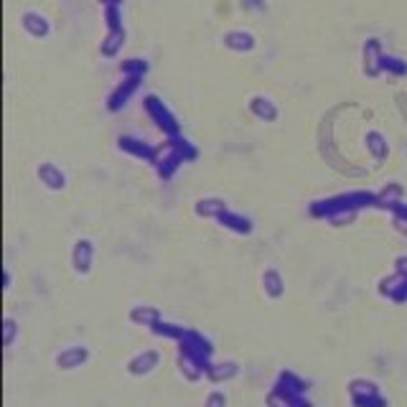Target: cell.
Masks as SVG:
<instances>
[{"mask_svg":"<svg viewBox=\"0 0 407 407\" xmlns=\"http://www.w3.org/2000/svg\"><path fill=\"white\" fill-rule=\"evenodd\" d=\"M382 44H379V39H367L364 41V48H361V59H364V74H367L369 79H377L379 74H384L382 71Z\"/></svg>","mask_w":407,"mask_h":407,"instance_id":"obj_7","label":"cell"},{"mask_svg":"<svg viewBox=\"0 0 407 407\" xmlns=\"http://www.w3.org/2000/svg\"><path fill=\"white\" fill-rule=\"evenodd\" d=\"M36 176H39V181L48 188V191H64V188H66V173H64L56 163H51V161L41 163L39 168H36Z\"/></svg>","mask_w":407,"mask_h":407,"instance_id":"obj_10","label":"cell"},{"mask_svg":"<svg viewBox=\"0 0 407 407\" xmlns=\"http://www.w3.org/2000/svg\"><path fill=\"white\" fill-rule=\"evenodd\" d=\"M143 107H145L148 118L156 123V127L165 135V138H179L181 123L176 120V115L165 107L163 100H161L158 94H145V97H143Z\"/></svg>","mask_w":407,"mask_h":407,"instance_id":"obj_3","label":"cell"},{"mask_svg":"<svg viewBox=\"0 0 407 407\" xmlns=\"http://www.w3.org/2000/svg\"><path fill=\"white\" fill-rule=\"evenodd\" d=\"M87 361H89V349L87 346H69L56 356V367L64 369V372H74V369L84 367Z\"/></svg>","mask_w":407,"mask_h":407,"instance_id":"obj_13","label":"cell"},{"mask_svg":"<svg viewBox=\"0 0 407 407\" xmlns=\"http://www.w3.org/2000/svg\"><path fill=\"white\" fill-rule=\"evenodd\" d=\"M387 212H392V217H395V227H397L399 232H405V235H407V204L405 201L392 204Z\"/></svg>","mask_w":407,"mask_h":407,"instance_id":"obj_30","label":"cell"},{"mask_svg":"<svg viewBox=\"0 0 407 407\" xmlns=\"http://www.w3.org/2000/svg\"><path fill=\"white\" fill-rule=\"evenodd\" d=\"M13 336H16V321H13V318H6V346L13 344Z\"/></svg>","mask_w":407,"mask_h":407,"instance_id":"obj_33","label":"cell"},{"mask_svg":"<svg viewBox=\"0 0 407 407\" xmlns=\"http://www.w3.org/2000/svg\"><path fill=\"white\" fill-rule=\"evenodd\" d=\"M92 262H94V244H92V239L82 237V239L74 242V250H71V265H74V270H77L79 275H87L89 270H92Z\"/></svg>","mask_w":407,"mask_h":407,"instance_id":"obj_8","label":"cell"},{"mask_svg":"<svg viewBox=\"0 0 407 407\" xmlns=\"http://www.w3.org/2000/svg\"><path fill=\"white\" fill-rule=\"evenodd\" d=\"M118 150L120 153H125V156H130V158L145 161V163H153V156H156V148L148 145L145 141H141V138H135V135H120Z\"/></svg>","mask_w":407,"mask_h":407,"instance_id":"obj_6","label":"cell"},{"mask_svg":"<svg viewBox=\"0 0 407 407\" xmlns=\"http://www.w3.org/2000/svg\"><path fill=\"white\" fill-rule=\"evenodd\" d=\"M402 194H405L402 183H397V181H390V183H384V188L379 191V194H377V206H379V209H390L392 204L402 201Z\"/></svg>","mask_w":407,"mask_h":407,"instance_id":"obj_19","label":"cell"},{"mask_svg":"<svg viewBox=\"0 0 407 407\" xmlns=\"http://www.w3.org/2000/svg\"><path fill=\"white\" fill-rule=\"evenodd\" d=\"M21 26H24V31L36 41L51 36V24H48V18L36 13V10H26L24 18H21Z\"/></svg>","mask_w":407,"mask_h":407,"instance_id":"obj_9","label":"cell"},{"mask_svg":"<svg viewBox=\"0 0 407 407\" xmlns=\"http://www.w3.org/2000/svg\"><path fill=\"white\" fill-rule=\"evenodd\" d=\"M267 405L270 407H311L308 399H303V395H285V392L275 390L270 397H267Z\"/></svg>","mask_w":407,"mask_h":407,"instance_id":"obj_23","label":"cell"},{"mask_svg":"<svg viewBox=\"0 0 407 407\" xmlns=\"http://www.w3.org/2000/svg\"><path fill=\"white\" fill-rule=\"evenodd\" d=\"M196 158H199V148L191 141H186L183 135H179V138H165L163 145H158L150 165L156 168L158 179L171 181L179 173L181 165L191 163Z\"/></svg>","mask_w":407,"mask_h":407,"instance_id":"obj_1","label":"cell"},{"mask_svg":"<svg viewBox=\"0 0 407 407\" xmlns=\"http://www.w3.org/2000/svg\"><path fill=\"white\" fill-rule=\"evenodd\" d=\"M397 273L407 275V257H397Z\"/></svg>","mask_w":407,"mask_h":407,"instance_id":"obj_34","label":"cell"},{"mask_svg":"<svg viewBox=\"0 0 407 407\" xmlns=\"http://www.w3.org/2000/svg\"><path fill=\"white\" fill-rule=\"evenodd\" d=\"M217 221H219L224 229H229V232H235V235H244V237L252 235V229H255V224H252L250 217H244L242 212H232V209L221 214Z\"/></svg>","mask_w":407,"mask_h":407,"instance_id":"obj_15","label":"cell"},{"mask_svg":"<svg viewBox=\"0 0 407 407\" xmlns=\"http://www.w3.org/2000/svg\"><path fill=\"white\" fill-rule=\"evenodd\" d=\"M349 392H352V397H364V395H377V384L369 382V379H354L349 384Z\"/></svg>","mask_w":407,"mask_h":407,"instance_id":"obj_29","label":"cell"},{"mask_svg":"<svg viewBox=\"0 0 407 407\" xmlns=\"http://www.w3.org/2000/svg\"><path fill=\"white\" fill-rule=\"evenodd\" d=\"M204 407H227V395L219 390H214L209 397H206V402H204Z\"/></svg>","mask_w":407,"mask_h":407,"instance_id":"obj_32","label":"cell"},{"mask_svg":"<svg viewBox=\"0 0 407 407\" xmlns=\"http://www.w3.org/2000/svg\"><path fill=\"white\" fill-rule=\"evenodd\" d=\"M158 364H161V354H158L156 349H145V352H141L138 356H133V359L127 361V372L135 377H145V374H150Z\"/></svg>","mask_w":407,"mask_h":407,"instance_id":"obj_14","label":"cell"},{"mask_svg":"<svg viewBox=\"0 0 407 407\" xmlns=\"http://www.w3.org/2000/svg\"><path fill=\"white\" fill-rule=\"evenodd\" d=\"M372 206H377V194H372V191H346V194L329 196V199H316V201H311L308 212L316 219H331L336 214H359L361 209H372Z\"/></svg>","mask_w":407,"mask_h":407,"instance_id":"obj_2","label":"cell"},{"mask_svg":"<svg viewBox=\"0 0 407 407\" xmlns=\"http://www.w3.org/2000/svg\"><path fill=\"white\" fill-rule=\"evenodd\" d=\"M224 41V46L229 51H237V54H250L252 48L257 46V39H255V33L250 31H242V28H235V31H227L221 36Z\"/></svg>","mask_w":407,"mask_h":407,"instance_id":"obj_11","label":"cell"},{"mask_svg":"<svg viewBox=\"0 0 407 407\" xmlns=\"http://www.w3.org/2000/svg\"><path fill=\"white\" fill-rule=\"evenodd\" d=\"M125 46V28H118V31H107L105 41L100 44V51L102 56H107V59H115L120 54V48Z\"/></svg>","mask_w":407,"mask_h":407,"instance_id":"obj_20","label":"cell"},{"mask_svg":"<svg viewBox=\"0 0 407 407\" xmlns=\"http://www.w3.org/2000/svg\"><path fill=\"white\" fill-rule=\"evenodd\" d=\"M247 110H250L257 120H262V123H275V120L280 118L278 105H275L270 97H265V94H255V97L247 102Z\"/></svg>","mask_w":407,"mask_h":407,"instance_id":"obj_12","label":"cell"},{"mask_svg":"<svg viewBox=\"0 0 407 407\" xmlns=\"http://www.w3.org/2000/svg\"><path fill=\"white\" fill-rule=\"evenodd\" d=\"M237 372H239V367H237L235 361H219V364H214V361H212V364L206 367V377H209L214 384L227 382V379L237 377Z\"/></svg>","mask_w":407,"mask_h":407,"instance_id":"obj_21","label":"cell"},{"mask_svg":"<svg viewBox=\"0 0 407 407\" xmlns=\"http://www.w3.org/2000/svg\"><path fill=\"white\" fill-rule=\"evenodd\" d=\"M356 407H387V399L377 392V395H364V397H352Z\"/></svg>","mask_w":407,"mask_h":407,"instance_id":"obj_31","label":"cell"},{"mask_svg":"<svg viewBox=\"0 0 407 407\" xmlns=\"http://www.w3.org/2000/svg\"><path fill=\"white\" fill-rule=\"evenodd\" d=\"M275 390L285 392V395H303L305 382L298 374H293V372H282L280 379H278V384H275Z\"/></svg>","mask_w":407,"mask_h":407,"instance_id":"obj_24","label":"cell"},{"mask_svg":"<svg viewBox=\"0 0 407 407\" xmlns=\"http://www.w3.org/2000/svg\"><path fill=\"white\" fill-rule=\"evenodd\" d=\"M148 62L145 59H138V56H133V59H125V62L120 64V71H123V77H145L148 74Z\"/></svg>","mask_w":407,"mask_h":407,"instance_id":"obj_26","label":"cell"},{"mask_svg":"<svg viewBox=\"0 0 407 407\" xmlns=\"http://www.w3.org/2000/svg\"><path fill=\"white\" fill-rule=\"evenodd\" d=\"M105 26H107V31L123 28V8L120 6H105Z\"/></svg>","mask_w":407,"mask_h":407,"instance_id":"obj_28","label":"cell"},{"mask_svg":"<svg viewBox=\"0 0 407 407\" xmlns=\"http://www.w3.org/2000/svg\"><path fill=\"white\" fill-rule=\"evenodd\" d=\"M179 344H181V354H183V356H191V359L201 361L204 367L212 364L214 346H212V341L206 336H201L199 331H186Z\"/></svg>","mask_w":407,"mask_h":407,"instance_id":"obj_4","label":"cell"},{"mask_svg":"<svg viewBox=\"0 0 407 407\" xmlns=\"http://www.w3.org/2000/svg\"><path fill=\"white\" fill-rule=\"evenodd\" d=\"M141 82H143V77H125L123 79V82H120V84L110 92V97H107V110L120 112L123 107H127V102L133 100L135 94H138V89H141Z\"/></svg>","mask_w":407,"mask_h":407,"instance_id":"obj_5","label":"cell"},{"mask_svg":"<svg viewBox=\"0 0 407 407\" xmlns=\"http://www.w3.org/2000/svg\"><path fill=\"white\" fill-rule=\"evenodd\" d=\"M102 6H120V3H123V0H100Z\"/></svg>","mask_w":407,"mask_h":407,"instance_id":"obj_35","label":"cell"},{"mask_svg":"<svg viewBox=\"0 0 407 407\" xmlns=\"http://www.w3.org/2000/svg\"><path fill=\"white\" fill-rule=\"evenodd\" d=\"M262 285H265V293L273 298V300H278V298L285 293V280H282V275L278 273V270H273V267L262 273Z\"/></svg>","mask_w":407,"mask_h":407,"instance_id":"obj_22","label":"cell"},{"mask_svg":"<svg viewBox=\"0 0 407 407\" xmlns=\"http://www.w3.org/2000/svg\"><path fill=\"white\" fill-rule=\"evenodd\" d=\"M130 321L138 323V326H148V329H153V326L161 323L163 318H161V311L153 308V305H135L133 311H130Z\"/></svg>","mask_w":407,"mask_h":407,"instance_id":"obj_18","label":"cell"},{"mask_svg":"<svg viewBox=\"0 0 407 407\" xmlns=\"http://www.w3.org/2000/svg\"><path fill=\"white\" fill-rule=\"evenodd\" d=\"M364 145H367L369 156L374 158L377 163H382L384 158L390 156V143H387V138H384L379 130H369V133L364 135Z\"/></svg>","mask_w":407,"mask_h":407,"instance_id":"obj_17","label":"cell"},{"mask_svg":"<svg viewBox=\"0 0 407 407\" xmlns=\"http://www.w3.org/2000/svg\"><path fill=\"white\" fill-rule=\"evenodd\" d=\"M153 334H158V336H165V338H176V341H181L183 338V334H186L188 329H183V326H179V323H165V321H161V323H156L153 326Z\"/></svg>","mask_w":407,"mask_h":407,"instance_id":"obj_27","label":"cell"},{"mask_svg":"<svg viewBox=\"0 0 407 407\" xmlns=\"http://www.w3.org/2000/svg\"><path fill=\"white\" fill-rule=\"evenodd\" d=\"M382 71L390 77H407V62L399 56L384 54L382 56Z\"/></svg>","mask_w":407,"mask_h":407,"instance_id":"obj_25","label":"cell"},{"mask_svg":"<svg viewBox=\"0 0 407 407\" xmlns=\"http://www.w3.org/2000/svg\"><path fill=\"white\" fill-rule=\"evenodd\" d=\"M194 212L204 219H219L221 214L229 212V204L219 196H206V199H199L194 206Z\"/></svg>","mask_w":407,"mask_h":407,"instance_id":"obj_16","label":"cell"}]
</instances>
